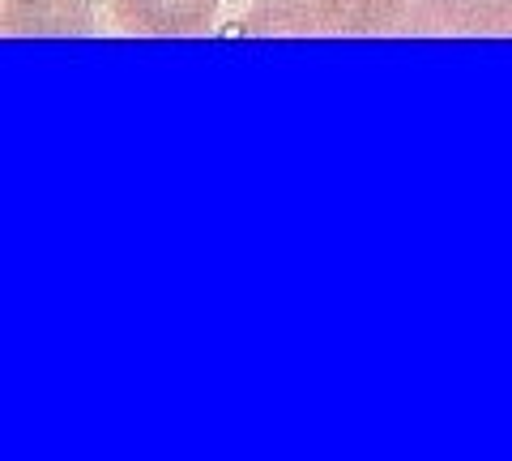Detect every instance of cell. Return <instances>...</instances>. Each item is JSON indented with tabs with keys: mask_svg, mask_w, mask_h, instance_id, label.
<instances>
[{
	"mask_svg": "<svg viewBox=\"0 0 512 461\" xmlns=\"http://www.w3.org/2000/svg\"><path fill=\"white\" fill-rule=\"evenodd\" d=\"M402 30L410 35H512V0H419Z\"/></svg>",
	"mask_w": 512,
	"mask_h": 461,
	"instance_id": "6da1fadb",
	"label": "cell"
},
{
	"mask_svg": "<svg viewBox=\"0 0 512 461\" xmlns=\"http://www.w3.org/2000/svg\"><path fill=\"white\" fill-rule=\"evenodd\" d=\"M90 30V0H5L0 9V35L9 39H82Z\"/></svg>",
	"mask_w": 512,
	"mask_h": 461,
	"instance_id": "7a4b0ae2",
	"label": "cell"
},
{
	"mask_svg": "<svg viewBox=\"0 0 512 461\" xmlns=\"http://www.w3.org/2000/svg\"><path fill=\"white\" fill-rule=\"evenodd\" d=\"M111 13L128 35H201L218 0H111Z\"/></svg>",
	"mask_w": 512,
	"mask_h": 461,
	"instance_id": "3957f363",
	"label": "cell"
},
{
	"mask_svg": "<svg viewBox=\"0 0 512 461\" xmlns=\"http://www.w3.org/2000/svg\"><path fill=\"white\" fill-rule=\"evenodd\" d=\"M312 9L329 35H380L406 22L410 0H312Z\"/></svg>",
	"mask_w": 512,
	"mask_h": 461,
	"instance_id": "277c9868",
	"label": "cell"
},
{
	"mask_svg": "<svg viewBox=\"0 0 512 461\" xmlns=\"http://www.w3.org/2000/svg\"><path fill=\"white\" fill-rule=\"evenodd\" d=\"M235 35H252V39H265V35H320V22H316L312 0H265V5H256L244 22H235Z\"/></svg>",
	"mask_w": 512,
	"mask_h": 461,
	"instance_id": "5b68a950",
	"label": "cell"
}]
</instances>
